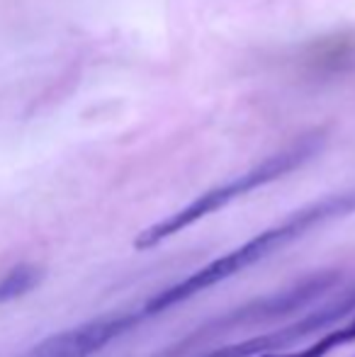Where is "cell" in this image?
Returning <instances> with one entry per match:
<instances>
[{
  "label": "cell",
  "mask_w": 355,
  "mask_h": 357,
  "mask_svg": "<svg viewBox=\"0 0 355 357\" xmlns=\"http://www.w3.org/2000/svg\"><path fill=\"white\" fill-rule=\"evenodd\" d=\"M324 144H326V132H324V129L304 134V137H299L294 144H289L287 149L273 153L270 158H266L258 165H253V168L246 170L243 175L207 190V192L199 195L197 199H192V202L185 204L183 209H178L176 214H171V216H166V219L156 221V224L146 226V229L134 238V248L137 250L153 248V245H158L161 241L171 238V236L180 234L183 229L192 226L195 221H199V219H204V216L224 209L236 197H243V195L253 192V190L263 188V185H270V183H275V180L285 178V175L294 173V170L302 168L304 163H309V160L324 149Z\"/></svg>",
  "instance_id": "7a4b0ae2"
},
{
  "label": "cell",
  "mask_w": 355,
  "mask_h": 357,
  "mask_svg": "<svg viewBox=\"0 0 355 357\" xmlns=\"http://www.w3.org/2000/svg\"><path fill=\"white\" fill-rule=\"evenodd\" d=\"M353 212H355V190H346V192H336V195H328V197L317 199V202L307 204V207L289 214L287 219H282L280 224L270 226L263 234L253 236L251 241H246L243 245L234 248L232 253L207 263L202 270L192 273L190 278L180 280V282L158 291L156 296H151V299L144 304V309H142L144 316H153L166 309H173V306L183 304L185 299H190V296L199 294L202 289H209V287L224 282V280H229L232 275L241 273V270L251 268L258 260L273 255L275 250L285 248V245L297 241L299 236H304L307 231L317 229V226L326 224V221H331V219L348 216Z\"/></svg>",
  "instance_id": "6da1fadb"
},
{
  "label": "cell",
  "mask_w": 355,
  "mask_h": 357,
  "mask_svg": "<svg viewBox=\"0 0 355 357\" xmlns=\"http://www.w3.org/2000/svg\"><path fill=\"white\" fill-rule=\"evenodd\" d=\"M146 319L144 311L139 314H109L93 319L88 324L73 326L68 331H61L56 335H49L42 343H37L32 350H27L20 357H90L105 345H109L114 338L129 333L134 326H139Z\"/></svg>",
  "instance_id": "5b68a950"
},
{
  "label": "cell",
  "mask_w": 355,
  "mask_h": 357,
  "mask_svg": "<svg viewBox=\"0 0 355 357\" xmlns=\"http://www.w3.org/2000/svg\"><path fill=\"white\" fill-rule=\"evenodd\" d=\"M351 314H355V287L348 289L343 296H338V299L319 306L317 311H312L309 316L299 319L297 324H287L278 331H270V333L256 335V338L241 340V343L222 345V348H214V350H209V353H204L202 357H253V355L273 353V350H280V348H289V345L319 333L322 328H328V326L348 319Z\"/></svg>",
  "instance_id": "277c9868"
},
{
  "label": "cell",
  "mask_w": 355,
  "mask_h": 357,
  "mask_svg": "<svg viewBox=\"0 0 355 357\" xmlns=\"http://www.w3.org/2000/svg\"><path fill=\"white\" fill-rule=\"evenodd\" d=\"M39 280H42V270L39 268H34V265H17V268L10 270L0 280V304L27 294L29 289H34L39 284Z\"/></svg>",
  "instance_id": "8992f818"
},
{
  "label": "cell",
  "mask_w": 355,
  "mask_h": 357,
  "mask_svg": "<svg viewBox=\"0 0 355 357\" xmlns=\"http://www.w3.org/2000/svg\"><path fill=\"white\" fill-rule=\"evenodd\" d=\"M338 280H341V275L328 270V273L312 275V278L302 280V282L287 287V289H282V291L261 296V299H256V301H246V304L222 314L219 319H212V321H207V324H202L195 333H190L188 338L180 340V343L168 348L166 353H161L158 357H183L190 345L202 343V340L212 338V335H222V333H227V331L241 328V326H253V324H261V321H270V319H278V316L292 314V311L302 309V306L312 304L314 299L324 296L333 284H338Z\"/></svg>",
  "instance_id": "3957f363"
},
{
  "label": "cell",
  "mask_w": 355,
  "mask_h": 357,
  "mask_svg": "<svg viewBox=\"0 0 355 357\" xmlns=\"http://www.w3.org/2000/svg\"><path fill=\"white\" fill-rule=\"evenodd\" d=\"M351 340H355V319L351 321V324H343L341 328L331 331L328 335H324L319 343H312L307 345L304 350H299V353H263L261 357H324L328 355L333 348H338V345L343 343H351Z\"/></svg>",
  "instance_id": "52a82bcc"
}]
</instances>
